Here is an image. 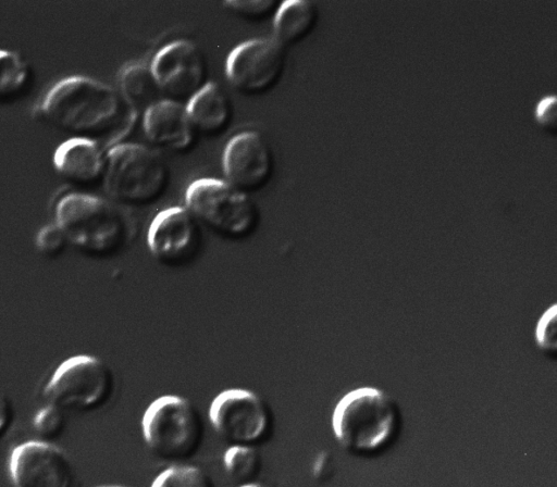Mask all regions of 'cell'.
Masks as SVG:
<instances>
[{"instance_id": "obj_1", "label": "cell", "mask_w": 557, "mask_h": 487, "mask_svg": "<svg viewBox=\"0 0 557 487\" xmlns=\"http://www.w3.org/2000/svg\"><path fill=\"white\" fill-rule=\"evenodd\" d=\"M34 114L70 137L90 139L106 149L120 142L138 115L117 89L85 75L54 83L36 103Z\"/></svg>"}, {"instance_id": "obj_2", "label": "cell", "mask_w": 557, "mask_h": 487, "mask_svg": "<svg viewBox=\"0 0 557 487\" xmlns=\"http://www.w3.org/2000/svg\"><path fill=\"white\" fill-rule=\"evenodd\" d=\"M53 214L69 244L91 259L116 255L133 237L134 225L124 207L90 191L62 193Z\"/></svg>"}, {"instance_id": "obj_3", "label": "cell", "mask_w": 557, "mask_h": 487, "mask_svg": "<svg viewBox=\"0 0 557 487\" xmlns=\"http://www.w3.org/2000/svg\"><path fill=\"white\" fill-rule=\"evenodd\" d=\"M401 410L386 391L363 386L348 391L336 403L332 429L348 453L373 458L385 452L398 438Z\"/></svg>"}, {"instance_id": "obj_4", "label": "cell", "mask_w": 557, "mask_h": 487, "mask_svg": "<svg viewBox=\"0 0 557 487\" xmlns=\"http://www.w3.org/2000/svg\"><path fill=\"white\" fill-rule=\"evenodd\" d=\"M102 188L107 198L124 207H147L166 192L171 173L153 148L120 141L106 150Z\"/></svg>"}, {"instance_id": "obj_5", "label": "cell", "mask_w": 557, "mask_h": 487, "mask_svg": "<svg viewBox=\"0 0 557 487\" xmlns=\"http://www.w3.org/2000/svg\"><path fill=\"white\" fill-rule=\"evenodd\" d=\"M141 434L148 449L159 459L183 463L199 450L205 428L194 403L178 395L153 400L141 419Z\"/></svg>"}, {"instance_id": "obj_6", "label": "cell", "mask_w": 557, "mask_h": 487, "mask_svg": "<svg viewBox=\"0 0 557 487\" xmlns=\"http://www.w3.org/2000/svg\"><path fill=\"white\" fill-rule=\"evenodd\" d=\"M185 208L200 225L232 240L249 237L258 227L259 210L250 195L225 179L202 177L185 191Z\"/></svg>"}, {"instance_id": "obj_7", "label": "cell", "mask_w": 557, "mask_h": 487, "mask_svg": "<svg viewBox=\"0 0 557 487\" xmlns=\"http://www.w3.org/2000/svg\"><path fill=\"white\" fill-rule=\"evenodd\" d=\"M114 374L100 358L77 354L67 358L53 371L42 395L47 403L64 412H94L112 398Z\"/></svg>"}, {"instance_id": "obj_8", "label": "cell", "mask_w": 557, "mask_h": 487, "mask_svg": "<svg viewBox=\"0 0 557 487\" xmlns=\"http://www.w3.org/2000/svg\"><path fill=\"white\" fill-rule=\"evenodd\" d=\"M209 421L228 446L257 447L272 429V415L264 400L243 388L221 391L210 404Z\"/></svg>"}, {"instance_id": "obj_9", "label": "cell", "mask_w": 557, "mask_h": 487, "mask_svg": "<svg viewBox=\"0 0 557 487\" xmlns=\"http://www.w3.org/2000/svg\"><path fill=\"white\" fill-rule=\"evenodd\" d=\"M285 65V48L273 38H253L230 52L225 74L237 91L250 96L261 95L278 84Z\"/></svg>"}, {"instance_id": "obj_10", "label": "cell", "mask_w": 557, "mask_h": 487, "mask_svg": "<svg viewBox=\"0 0 557 487\" xmlns=\"http://www.w3.org/2000/svg\"><path fill=\"white\" fill-rule=\"evenodd\" d=\"M150 67L163 98L185 104L209 82L201 49L187 39L171 41L159 49Z\"/></svg>"}, {"instance_id": "obj_11", "label": "cell", "mask_w": 557, "mask_h": 487, "mask_svg": "<svg viewBox=\"0 0 557 487\" xmlns=\"http://www.w3.org/2000/svg\"><path fill=\"white\" fill-rule=\"evenodd\" d=\"M201 225L185 207H170L151 221L147 246L152 258L169 267L193 262L201 249Z\"/></svg>"}, {"instance_id": "obj_12", "label": "cell", "mask_w": 557, "mask_h": 487, "mask_svg": "<svg viewBox=\"0 0 557 487\" xmlns=\"http://www.w3.org/2000/svg\"><path fill=\"white\" fill-rule=\"evenodd\" d=\"M8 469L14 487H72L74 480L73 463L66 452L40 439L16 446Z\"/></svg>"}, {"instance_id": "obj_13", "label": "cell", "mask_w": 557, "mask_h": 487, "mask_svg": "<svg viewBox=\"0 0 557 487\" xmlns=\"http://www.w3.org/2000/svg\"><path fill=\"white\" fill-rule=\"evenodd\" d=\"M222 170L227 183L248 195L263 189L274 171L268 140L257 130L234 135L224 148Z\"/></svg>"}, {"instance_id": "obj_14", "label": "cell", "mask_w": 557, "mask_h": 487, "mask_svg": "<svg viewBox=\"0 0 557 487\" xmlns=\"http://www.w3.org/2000/svg\"><path fill=\"white\" fill-rule=\"evenodd\" d=\"M106 150L94 140L69 137L54 150L53 167L73 190L88 191L102 185Z\"/></svg>"}, {"instance_id": "obj_15", "label": "cell", "mask_w": 557, "mask_h": 487, "mask_svg": "<svg viewBox=\"0 0 557 487\" xmlns=\"http://www.w3.org/2000/svg\"><path fill=\"white\" fill-rule=\"evenodd\" d=\"M146 139L160 149L184 152L196 139V129L185 103L162 98L143 113Z\"/></svg>"}, {"instance_id": "obj_16", "label": "cell", "mask_w": 557, "mask_h": 487, "mask_svg": "<svg viewBox=\"0 0 557 487\" xmlns=\"http://www.w3.org/2000/svg\"><path fill=\"white\" fill-rule=\"evenodd\" d=\"M186 108L197 133L216 136L231 124L233 109L226 91L215 82H208Z\"/></svg>"}, {"instance_id": "obj_17", "label": "cell", "mask_w": 557, "mask_h": 487, "mask_svg": "<svg viewBox=\"0 0 557 487\" xmlns=\"http://www.w3.org/2000/svg\"><path fill=\"white\" fill-rule=\"evenodd\" d=\"M319 9L307 0H286L281 2L274 13L273 39L283 48L301 42L315 28Z\"/></svg>"}, {"instance_id": "obj_18", "label": "cell", "mask_w": 557, "mask_h": 487, "mask_svg": "<svg viewBox=\"0 0 557 487\" xmlns=\"http://www.w3.org/2000/svg\"><path fill=\"white\" fill-rule=\"evenodd\" d=\"M117 87L125 104L137 114L163 98L150 64L146 63L125 65L119 73Z\"/></svg>"}, {"instance_id": "obj_19", "label": "cell", "mask_w": 557, "mask_h": 487, "mask_svg": "<svg viewBox=\"0 0 557 487\" xmlns=\"http://www.w3.org/2000/svg\"><path fill=\"white\" fill-rule=\"evenodd\" d=\"M33 70L15 50L0 49V104L15 102L30 88Z\"/></svg>"}, {"instance_id": "obj_20", "label": "cell", "mask_w": 557, "mask_h": 487, "mask_svg": "<svg viewBox=\"0 0 557 487\" xmlns=\"http://www.w3.org/2000/svg\"><path fill=\"white\" fill-rule=\"evenodd\" d=\"M262 465L257 447L228 446L223 454L226 475L238 485L256 482Z\"/></svg>"}, {"instance_id": "obj_21", "label": "cell", "mask_w": 557, "mask_h": 487, "mask_svg": "<svg viewBox=\"0 0 557 487\" xmlns=\"http://www.w3.org/2000/svg\"><path fill=\"white\" fill-rule=\"evenodd\" d=\"M150 487H214V484L201 467L183 462L164 469Z\"/></svg>"}, {"instance_id": "obj_22", "label": "cell", "mask_w": 557, "mask_h": 487, "mask_svg": "<svg viewBox=\"0 0 557 487\" xmlns=\"http://www.w3.org/2000/svg\"><path fill=\"white\" fill-rule=\"evenodd\" d=\"M66 420L65 412L58 407L46 403L35 413L33 428L40 440L49 441L59 438L64 428Z\"/></svg>"}, {"instance_id": "obj_23", "label": "cell", "mask_w": 557, "mask_h": 487, "mask_svg": "<svg viewBox=\"0 0 557 487\" xmlns=\"http://www.w3.org/2000/svg\"><path fill=\"white\" fill-rule=\"evenodd\" d=\"M69 245L64 232L57 223L42 226L35 237L37 251L48 259H54L61 255Z\"/></svg>"}, {"instance_id": "obj_24", "label": "cell", "mask_w": 557, "mask_h": 487, "mask_svg": "<svg viewBox=\"0 0 557 487\" xmlns=\"http://www.w3.org/2000/svg\"><path fill=\"white\" fill-rule=\"evenodd\" d=\"M280 3L275 0H226L223 5L238 16L257 21L274 15Z\"/></svg>"}, {"instance_id": "obj_25", "label": "cell", "mask_w": 557, "mask_h": 487, "mask_svg": "<svg viewBox=\"0 0 557 487\" xmlns=\"http://www.w3.org/2000/svg\"><path fill=\"white\" fill-rule=\"evenodd\" d=\"M535 341L540 350L548 358L556 355V304H552L539 319L535 328Z\"/></svg>"}, {"instance_id": "obj_26", "label": "cell", "mask_w": 557, "mask_h": 487, "mask_svg": "<svg viewBox=\"0 0 557 487\" xmlns=\"http://www.w3.org/2000/svg\"><path fill=\"white\" fill-rule=\"evenodd\" d=\"M537 124L549 134L556 133V98L547 96L541 99L535 109Z\"/></svg>"}, {"instance_id": "obj_27", "label": "cell", "mask_w": 557, "mask_h": 487, "mask_svg": "<svg viewBox=\"0 0 557 487\" xmlns=\"http://www.w3.org/2000/svg\"><path fill=\"white\" fill-rule=\"evenodd\" d=\"M14 408L9 397L0 390V440L11 430L14 423Z\"/></svg>"}, {"instance_id": "obj_28", "label": "cell", "mask_w": 557, "mask_h": 487, "mask_svg": "<svg viewBox=\"0 0 557 487\" xmlns=\"http://www.w3.org/2000/svg\"><path fill=\"white\" fill-rule=\"evenodd\" d=\"M237 487H268V486L256 480V482L238 485Z\"/></svg>"}, {"instance_id": "obj_29", "label": "cell", "mask_w": 557, "mask_h": 487, "mask_svg": "<svg viewBox=\"0 0 557 487\" xmlns=\"http://www.w3.org/2000/svg\"><path fill=\"white\" fill-rule=\"evenodd\" d=\"M102 487H124V486H102Z\"/></svg>"}]
</instances>
